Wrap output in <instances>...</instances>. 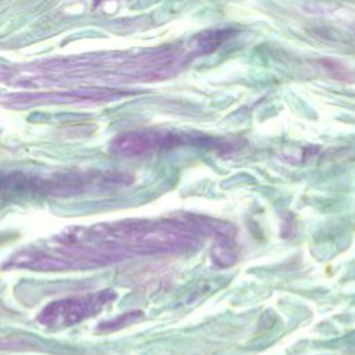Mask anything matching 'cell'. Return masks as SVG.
<instances>
[{
	"label": "cell",
	"instance_id": "cell-1",
	"mask_svg": "<svg viewBox=\"0 0 355 355\" xmlns=\"http://www.w3.org/2000/svg\"><path fill=\"white\" fill-rule=\"evenodd\" d=\"M110 298V293H96L90 295L60 300L43 309L39 319L43 324L49 326H69L101 309V306L108 302Z\"/></svg>",
	"mask_w": 355,
	"mask_h": 355
}]
</instances>
